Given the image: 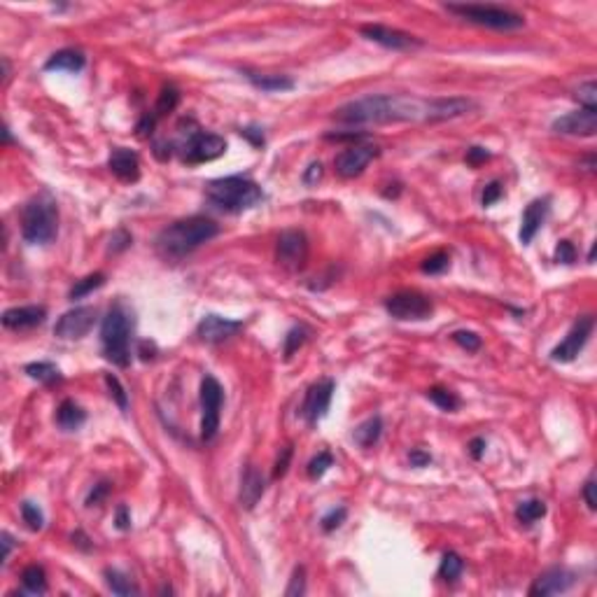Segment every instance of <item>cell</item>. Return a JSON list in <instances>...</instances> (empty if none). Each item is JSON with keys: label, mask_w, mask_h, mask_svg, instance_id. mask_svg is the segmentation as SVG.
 <instances>
[{"label": "cell", "mask_w": 597, "mask_h": 597, "mask_svg": "<svg viewBox=\"0 0 597 597\" xmlns=\"http://www.w3.org/2000/svg\"><path fill=\"white\" fill-rule=\"evenodd\" d=\"M593 327H595L593 315L579 317V320L572 324V329H569V334L565 336V341L550 350V360L560 362V364H567V362L576 360V355L586 348L588 338H590V334H593Z\"/></svg>", "instance_id": "obj_12"}, {"label": "cell", "mask_w": 597, "mask_h": 597, "mask_svg": "<svg viewBox=\"0 0 597 597\" xmlns=\"http://www.w3.org/2000/svg\"><path fill=\"white\" fill-rule=\"evenodd\" d=\"M58 208L49 194L33 196L22 210V236L31 245H47L56 238Z\"/></svg>", "instance_id": "obj_5"}, {"label": "cell", "mask_w": 597, "mask_h": 597, "mask_svg": "<svg viewBox=\"0 0 597 597\" xmlns=\"http://www.w3.org/2000/svg\"><path fill=\"white\" fill-rule=\"evenodd\" d=\"M408 460H411L413 467H427V464L432 462V455L424 453V450H420V448H415V450H411V453H408Z\"/></svg>", "instance_id": "obj_54"}, {"label": "cell", "mask_w": 597, "mask_h": 597, "mask_svg": "<svg viewBox=\"0 0 597 597\" xmlns=\"http://www.w3.org/2000/svg\"><path fill=\"white\" fill-rule=\"evenodd\" d=\"M243 329L241 320H229L222 315H205L196 327V336L205 343H222Z\"/></svg>", "instance_id": "obj_18"}, {"label": "cell", "mask_w": 597, "mask_h": 597, "mask_svg": "<svg viewBox=\"0 0 597 597\" xmlns=\"http://www.w3.org/2000/svg\"><path fill=\"white\" fill-rule=\"evenodd\" d=\"M87 422V411H84L79 404H75L72 399H65L58 404L56 408V424L63 429V432H75L82 424Z\"/></svg>", "instance_id": "obj_23"}, {"label": "cell", "mask_w": 597, "mask_h": 597, "mask_svg": "<svg viewBox=\"0 0 597 597\" xmlns=\"http://www.w3.org/2000/svg\"><path fill=\"white\" fill-rule=\"evenodd\" d=\"M131 245V234H126L124 229H119L115 236H112V241H110V250L112 252H119V250H124V248H129Z\"/></svg>", "instance_id": "obj_51"}, {"label": "cell", "mask_w": 597, "mask_h": 597, "mask_svg": "<svg viewBox=\"0 0 597 597\" xmlns=\"http://www.w3.org/2000/svg\"><path fill=\"white\" fill-rule=\"evenodd\" d=\"M553 131L565 136H595L597 131V110L581 108L567 112L565 117H558L553 122Z\"/></svg>", "instance_id": "obj_16"}, {"label": "cell", "mask_w": 597, "mask_h": 597, "mask_svg": "<svg viewBox=\"0 0 597 597\" xmlns=\"http://www.w3.org/2000/svg\"><path fill=\"white\" fill-rule=\"evenodd\" d=\"M205 198L210 205L224 212H243L264 201V191L257 182L243 175H229L210 180L205 187Z\"/></svg>", "instance_id": "obj_3"}, {"label": "cell", "mask_w": 597, "mask_h": 597, "mask_svg": "<svg viewBox=\"0 0 597 597\" xmlns=\"http://www.w3.org/2000/svg\"><path fill=\"white\" fill-rule=\"evenodd\" d=\"M385 310L395 320H427L434 313V303L420 292L404 289L385 298Z\"/></svg>", "instance_id": "obj_8"}, {"label": "cell", "mask_w": 597, "mask_h": 597, "mask_svg": "<svg viewBox=\"0 0 597 597\" xmlns=\"http://www.w3.org/2000/svg\"><path fill=\"white\" fill-rule=\"evenodd\" d=\"M47 308L45 306H17L3 313V324L8 329H31L45 322Z\"/></svg>", "instance_id": "obj_21"}, {"label": "cell", "mask_w": 597, "mask_h": 597, "mask_svg": "<svg viewBox=\"0 0 597 597\" xmlns=\"http://www.w3.org/2000/svg\"><path fill=\"white\" fill-rule=\"evenodd\" d=\"M108 493H110V483H98V486H94V490H91L89 493V497H87V507H96V504H101L105 497H108Z\"/></svg>", "instance_id": "obj_47"}, {"label": "cell", "mask_w": 597, "mask_h": 597, "mask_svg": "<svg viewBox=\"0 0 597 597\" xmlns=\"http://www.w3.org/2000/svg\"><path fill=\"white\" fill-rule=\"evenodd\" d=\"M448 266H450V257L446 255V252H434V255H429L427 260L420 264L422 273H429V276L443 273Z\"/></svg>", "instance_id": "obj_38"}, {"label": "cell", "mask_w": 597, "mask_h": 597, "mask_svg": "<svg viewBox=\"0 0 597 597\" xmlns=\"http://www.w3.org/2000/svg\"><path fill=\"white\" fill-rule=\"evenodd\" d=\"M334 390H336V383L331 381V378L317 381L308 388L306 399H303V406H301V415L306 417L308 424H317L324 415H327L331 397H334Z\"/></svg>", "instance_id": "obj_14"}, {"label": "cell", "mask_w": 597, "mask_h": 597, "mask_svg": "<svg viewBox=\"0 0 597 597\" xmlns=\"http://www.w3.org/2000/svg\"><path fill=\"white\" fill-rule=\"evenodd\" d=\"M546 516V504L541 500H527L520 502L518 509H516V518H518L523 525H532V523L541 520Z\"/></svg>", "instance_id": "obj_30"}, {"label": "cell", "mask_w": 597, "mask_h": 597, "mask_svg": "<svg viewBox=\"0 0 597 597\" xmlns=\"http://www.w3.org/2000/svg\"><path fill=\"white\" fill-rule=\"evenodd\" d=\"M245 77H248L257 89L269 91V94H276V91H292V89H294V79H292V77H285V75H260V72L245 70Z\"/></svg>", "instance_id": "obj_25"}, {"label": "cell", "mask_w": 597, "mask_h": 597, "mask_svg": "<svg viewBox=\"0 0 597 597\" xmlns=\"http://www.w3.org/2000/svg\"><path fill=\"white\" fill-rule=\"evenodd\" d=\"M327 141H336V143H353V145H360L362 141H367V134H355V131H348V134H327L324 136Z\"/></svg>", "instance_id": "obj_48"}, {"label": "cell", "mask_w": 597, "mask_h": 597, "mask_svg": "<svg viewBox=\"0 0 597 597\" xmlns=\"http://www.w3.org/2000/svg\"><path fill=\"white\" fill-rule=\"evenodd\" d=\"M446 10L476 26H486V29H495V31H516V29H520V26H525V19L520 15H516V12H511L507 8H497V5L450 3L446 5Z\"/></svg>", "instance_id": "obj_6"}, {"label": "cell", "mask_w": 597, "mask_h": 597, "mask_svg": "<svg viewBox=\"0 0 597 597\" xmlns=\"http://www.w3.org/2000/svg\"><path fill=\"white\" fill-rule=\"evenodd\" d=\"M241 136L248 138V141L255 145V148H262V145H264V134H262L260 129H257V126H248V129H241Z\"/></svg>", "instance_id": "obj_53"}, {"label": "cell", "mask_w": 597, "mask_h": 597, "mask_svg": "<svg viewBox=\"0 0 597 597\" xmlns=\"http://www.w3.org/2000/svg\"><path fill=\"white\" fill-rule=\"evenodd\" d=\"M22 583L29 595H42L47 593V576L40 565H29L22 572Z\"/></svg>", "instance_id": "obj_27"}, {"label": "cell", "mask_w": 597, "mask_h": 597, "mask_svg": "<svg viewBox=\"0 0 597 597\" xmlns=\"http://www.w3.org/2000/svg\"><path fill=\"white\" fill-rule=\"evenodd\" d=\"M381 434H383V417L381 415H374L369 420H364L360 427L353 432V439L357 446L362 448H371L381 441Z\"/></svg>", "instance_id": "obj_26"}, {"label": "cell", "mask_w": 597, "mask_h": 597, "mask_svg": "<svg viewBox=\"0 0 597 597\" xmlns=\"http://www.w3.org/2000/svg\"><path fill=\"white\" fill-rule=\"evenodd\" d=\"M105 583H108V588L112 590V593H115V595H122V597H129V595H138V593H141L136 583L131 581L129 576H124L122 572H117V569H105Z\"/></svg>", "instance_id": "obj_29"}, {"label": "cell", "mask_w": 597, "mask_h": 597, "mask_svg": "<svg viewBox=\"0 0 597 597\" xmlns=\"http://www.w3.org/2000/svg\"><path fill=\"white\" fill-rule=\"evenodd\" d=\"M103 285H105V273H91V276L82 278V280H77L75 285H72L70 298H72V301H75V298H82V296L91 294L94 289L103 287Z\"/></svg>", "instance_id": "obj_33"}, {"label": "cell", "mask_w": 597, "mask_h": 597, "mask_svg": "<svg viewBox=\"0 0 597 597\" xmlns=\"http://www.w3.org/2000/svg\"><path fill=\"white\" fill-rule=\"evenodd\" d=\"M322 173H324V170H322V164H320V161H313V164H310L308 168H306V173H303V182H306V184H315V182L322 177Z\"/></svg>", "instance_id": "obj_52"}, {"label": "cell", "mask_w": 597, "mask_h": 597, "mask_svg": "<svg viewBox=\"0 0 597 597\" xmlns=\"http://www.w3.org/2000/svg\"><path fill=\"white\" fill-rule=\"evenodd\" d=\"M105 383H108L110 395L115 397V401L119 404V408L126 411V406H129V397H126V390L122 388V383H119V378H117V376H105Z\"/></svg>", "instance_id": "obj_42"}, {"label": "cell", "mask_w": 597, "mask_h": 597, "mask_svg": "<svg viewBox=\"0 0 597 597\" xmlns=\"http://www.w3.org/2000/svg\"><path fill=\"white\" fill-rule=\"evenodd\" d=\"M303 593H306V569L296 567L294 574H292V579H289L287 590H285V595H287V597H301Z\"/></svg>", "instance_id": "obj_41"}, {"label": "cell", "mask_w": 597, "mask_h": 597, "mask_svg": "<svg viewBox=\"0 0 597 597\" xmlns=\"http://www.w3.org/2000/svg\"><path fill=\"white\" fill-rule=\"evenodd\" d=\"M96 317H98V313H96L94 306H77L72 310H65L54 324V336L63 338V341H77V338H84L91 329H94Z\"/></svg>", "instance_id": "obj_10"}, {"label": "cell", "mask_w": 597, "mask_h": 597, "mask_svg": "<svg viewBox=\"0 0 597 597\" xmlns=\"http://www.w3.org/2000/svg\"><path fill=\"white\" fill-rule=\"evenodd\" d=\"M427 397L429 401L436 404L441 411H455L457 406H460V399H457L455 392H450V390L446 388H429L427 390Z\"/></svg>", "instance_id": "obj_34"}, {"label": "cell", "mask_w": 597, "mask_h": 597, "mask_svg": "<svg viewBox=\"0 0 597 597\" xmlns=\"http://www.w3.org/2000/svg\"><path fill=\"white\" fill-rule=\"evenodd\" d=\"M502 194H504V189H502V184L500 182H490V184H486V189H483V205H493V203H497L502 198Z\"/></svg>", "instance_id": "obj_46"}, {"label": "cell", "mask_w": 597, "mask_h": 597, "mask_svg": "<svg viewBox=\"0 0 597 597\" xmlns=\"http://www.w3.org/2000/svg\"><path fill=\"white\" fill-rule=\"evenodd\" d=\"M490 159V152L486 148H469L467 150V164L469 166H479L483 161H488Z\"/></svg>", "instance_id": "obj_50"}, {"label": "cell", "mask_w": 597, "mask_h": 597, "mask_svg": "<svg viewBox=\"0 0 597 597\" xmlns=\"http://www.w3.org/2000/svg\"><path fill=\"white\" fill-rule=\"evenodd\" d=\"M308 334H310V329L303 327V324H298V327H292V329L287 331V336H285V348H282L285 360H289V357L294 355L296 350L303 346V343H306Z\"/></svg>", "instance_id": "obj_32"}, {"label": "cell", "mask_w": 597, "mask_h": 597, "mask_svg": "<svg viewBox=\"0 0 597 597\" xmlns=\"http://www.w3.org/2000/svg\"><path fill=\"white\" fill-rule=\"evenodd\" d=\"M360 33L367 40H371V42L383 45V47L395 49V51H408V49H415V47H420V45H422V40H417L415 35H411V33L390 29V26H381V24L362 26Z\"/></svg>", "instance_id": "obj_13"}, {"label": "cell", "mask_w": 597, "mask_h": 597, "mask_svg": "<svg viewBox=\"0 0 597 597\" xmlns=\"http://www.w3.org/2000/svg\"><path fill=\"white\" fill-rule=\"evenodd\" d=\"M378 157V148L376 145H350L348 150H343L341 154L336 157V173L341 177H357L364 173V168L374 161Z\"/></svg>", "instance_id": "obj_15"}, {"label": "cell", "mask_w": 597, "mask_h": 597, "mask_svg": "<svg viewBox=\"0 0 597 597\" xmlns=\"http://www.w3.org/2000/svg\"><path fill=\"white\" fill-rule=\"evenodd\" d=\"M329 467H334V457H331V453H327V450H322V453H317L313 460L308 462V476L310 479H322V476L329 472Z\"/></svg>", "instance_id": "obj_36"}, {"label": "cell", "mask_w": 597, "mask_h": 597, "mask_svg": "<svg viewBox=\"0 0 597 597\" xmlns=\"http://www.w3.org/2000/svg\"><path fill=\"white\" fill-rule=\"evenodd\" d=\"M217 234H220V227L215 222L208 220V217L194 215L187 217V220H177L159 231L157 250L166 260H182L189 252L201 248L203 243L212 241Z\"/></svg>", "instance_id": "obj_2"}, {"label": "cell", "mask_w": 597, "mask_h": 597, "mask_svg": "<svg viewBox=\"0 0 597 597\" xmlns=\"http://www.w3.org/2000/svg\"><path fill=\"white\" fill-rule=\"evenodd\" d=\"M177 103H180V91H177L175 87H164L161 94H159V101H157V108H154V115L161 117V115H168V112H173L177 108Z\"/></svg>", "instance_id": "obj_35"}, {"label": "cell", "mask_w": 597, "mask_h": 597, "mask_svg": "<svg viewBox=\"0 0 597 597\" xmlns=\"http://www.w3.org/2000/svg\"><path fill=\"white\" fill-rule=\"evenodd\" d=\"M108 166L122 182H136L138 177H141V159H138L136 152H131L126 148L112 150Z\"/></svg>", "instance_id": "obj_20"}, {"label": "cell", "mask_w": 597, "mask_h": 597, "mask_svg": "<svg viewBox=\"0 0 597 597\" xmlns=\"http://www.w3.org/2000/svg\"><path fill=\"white\" fill-rule=\"evenodd\" d=\"M346 516H348V511L343 509V507L331 509L329 514L322 518V530H324V532H334L336 527H341V523L346 520Z\"/></svg>", "instance_id": "obj_43"}, {"label": "cell", "mask_w": 597, "mask_h": 597, "mask_svg": "<svg viewBox=\"0 0 597 597\" xmlns=\"http://www.w3.org/2000/svg\"><path fill=\"white\" fill-rule=\"evenodd\" d=\"M576 98L583 108H593L597 110V84L590 79V82H583L579 89H576Z\"/></svg>", "instance_id": "obj_40"}, {"label": "cell", "mask_w": 597, "mask_h": 597, "mask_svg": "<svg viewBox=\"0 0 597 597\" xmlns=\"http://www.w3.org/2000/svg\"><path fill=\"white\" fill-rule=\"evenodd\" d=\"M264 490H266V479L262 476L260 469L255 464H248L243 469V476H241V493H238V500H241V507L243 509H255L257 502L262 500Z\"/></svg>", "instance_id": "obj_19"}, {"label": "cell", "mask_w": 597, "mask_h": 597, "mask_svg": "<svg viewBox=\"0 0 597 597\" xmlns=\"http://www.w3.org/2000/svg\"><path fill=\"white\" fill-rule=\"evenodd\" d=\"M276 260L282 269L287 271H301L308 262V238L303 231L287 229L278 236L276 245Z\"/></svg>", "instance_id": "obj_9"}, {"label": "cell", "mask_w": 597, "mask_h": 597, "mask_svg": "<svg viewBox=\"0 0 597 597\" xmlns=\"http://www.w3.org/2000/svg\"><path fill=\"white\" fill-rule=\"evenodd\" d=\"M87 65V56L79 49H61L51 54L45 63V70H65V72H79Z\"/></svg>", "instance_id": "obj_24"}, {"label": "cell", "mask_w": 597, "mask_h": 597, "mask_svg": "<svg viewBox=\"0 0 597 597\" xmlns=\"http://www.w3.org/2000/svg\"><path fill=\"white\" fill-rule=\"evenodd\" d=\"M224 399V390L215 376H205L201 383V439L212 441L220 429V408Z\"/></svg>", "instance_id": "obj_7"}, {"label": "cell", "mask_w": 597, "mask_h": 597, "mask_svg": "<svg viewBox=\"0 0 597 597\" xmlns=\"http://www.w3.org/2000/svg\"><path fill=\"white\" fill-rule=\"evenodd\" d=\"M453 341L457 343V346H462L467 353H476V350H481V336L476 334V331H467V329H460L453 334Z\"/></svg>", "instance_id": "obj_39"}, {"label": "cell", "mask_w": 597, "mask_h": 597, "mask_svg": "<svg viewBox=\"0 0 597 597\" xmlns=\"http://www.w3.org/2000/svg\"><path fill=\"white\" fill-rule=\"evenodd\" d=\"M289 462H292V446H285L280 450V455H278L276 460V467H273V479H282L285 474H287L289 469Z\"/></svg>", "instance_id": "obj_45"}, {"label": "cell", "mask_w": 597, "mask_h": 597, "mask_svg": "<svg viewBox=\"0 0 597 597\" xmlns=\"http://www.w3.org/2000/svg\"><path fill=\"white\" fill-rule=\"evenodd\" d=\"M131 331H134V313L117 301L108 310L101 324V346L105 360L124 369L131 362Z\"/></svg>", "instance_id": "obj_4"}, {"label": "cell", "mask_w": 597, "mask_h": 597, "mask_svg": "<svg viewBox=\"0 0 597 597\" xmlns=\"http://www.w3.org/2000/svg\"><path fill=\"white\" fill-rule=\"evenodd\" d=\"M0 539H3V562H8L10 553H12V546H15V539L10 536V532H3L0 534Z\"/></svg>", "instance_id": "obj_58"}, {"label": "cell", "mask_w": 597, "mask_h": 597, "mask_svg": "<svg viewBox=\"0 0 597 597\" xmlns=\"http://www.w3.org/2000/svg\"><path fill=\"white\" fill-rule=\"evenodd\" d=\"M469 450H472V457H474V460H481L483 453H486V439L476 436V439L469 443Z\"/></svg>", "instance_id": "obj_57"}, {"label": "cell", "mask_w": 597, "mask_h": 597, "mask_svg": "<svg viewBox=\"0 0 597 597\" xmlns=\"http://www.w3.org/2000/svg\"><path fill=\"white\" fill-rule=\"evenodd\" d=\"M22 518H24L26 525L33 530V532H38V530L45 527V516H42V511H40L38 504H33V502H24V504H22Z\"/></svg>", "instance_id": "obj_37"}, {"label": "cell", "mask_w": 597, "mask_h": 597, "mask_svg": "<svg viewBox=\"0 0 597 597\" xmlns=\"http://www.w3.org/2000/svg\"><path fill=\"white\" fill-rule=\"evenodd\" d=\"M154 154H157V159L166 161V159L170 157V143H157L154 145Z\"/></svg>", "instance_id": "obj_59"}, {"label": "cell", "mask_w": 597, "mask_h": 597, "mask_svg": "<svg viewBox=\"0 0 597 597\" xmlns=\"http://www.w3.org/2000/svg\"><path fill=\"white\" fill-rule=\"evenodd\" d=\"M184 164H205L212 159L222 157L227 152V141L217 134H205V131H194L182 148Z\"/></svg>", "instance_id": "obj_11"}, {"label": "cell", "mask_w": 597, "mask_h": 597, "mask_svg": "<svg viewBox=\"0 0 597 597\" xmlns=\"http://www.w3.org/2000/svg\"><path fill=\"white\" fill-rule=\"evenodd\" d=\"M550 210V201L548 198H536L525 208L523 212V224H520V241L523 243H532V238L536 236V231L541 229V224L546 222Z\"/></svg>", "instance_id": "obj_22"}, {"label": "cell", "mask_w": 597, "mask_h": 597, "mask_svg": "<svg viewBox=\"0 0 597 597\" xmlns=\"http://www.w3.org/2000/svg\"><path fill=\"white\" fill-rule=\"evenodd\" d=\"M462 569H464V562H462V558L457 553H453V550H448L446 555H443L441 558V565H439V576L443 581H448V583H453V581H457L460 579V574H462Z\"/></svg>", "instance_id": "obj_31"}, {"label": "cell", "mask_w": 597, "mask_h": 597, "mask_svg": "<svg viewBox=\"0 0 597 597\" xmlns=\"http://www.w3.org/2000/svg\"><path fill=\"white\" fill-rule=\"evenodd\" d=\"M574 574L565 567H550L543 574H539V579L532 583L530 588V595L532 597H546V595H560L574 586Z\"/></svg>", "instance_id": "obj_17"}, {"label": "cell", "mask_w": 597, "mask_h": 597, "mask_svg": "<svg viewBox=\"0 0 597 597\" xmlns=\"http://www.w3.org/2000/svg\"><path fill=\"white\" fill-rule=\"evenodd\" d=\"M555 262L560 264H574L576 262V248L569 241H560L555 248Z\"/></svg>", "instance_id": "obj_44"}, {"label": "cell", "mask_w": 597, "mask_h": 597, "mask_svg": "<svg viewBox=\"0 0 597 597\" xmlns=\"http://www.w3.org/2000/svg\"><path fill=\"white\" fill-rule=\"evenodd\" d=\"M583 500H586V504H588V509H590V511H595V509H597L595 481H593V479H588V481H586V486H583Z\"/></svg>", "instance_id": "obj_55"}, {"label": "cell", "mask_w": 597, "mask_h": 597, "mask_svg": "<svg viewBox=\"0 0 597 597\" xmlns=\"http://www.w3.org/2000/svg\"><path fill=\"white\" fill-rule=\"evenodd\" d=\"M26 374H29L33 381L45 383V385H51V383L61 381V371H58L56 364H51V362H33L26 367Z\"/></svg>", "instance_id": "obj_28"}, {"label": "cell", "mask_w": 597, "mask_h": 597, "mask_svg": "<svg viewBox=\"0 0 597 597\" xmlns=\"http://www.w3.org/2000/svg\"><path fill=\"white\" fill-rule=\"evenodd\" d=\"M474 110L469 98H417L408 94H376L350 101L334 110L343 124H390V122H446Z\"/></svg>", "instance_id": "obj_1"}, {"label": "cell", "mask_w": 597, "mask_h": 597, "mask_svg": "<svg viewBox=\"0 0 597 597\" xmlns=\"http://www.w3.org/2000/svg\"><path fill=\"white\" fill-rule=\"evenodd\" d=\"M117 527L122 530V532H126V530L131 527V516H129V509L124 507H117Z\"/></svg>", "instance_id": "obj_56"}, {"label": "cell", "mask_w": 597, "mask_h": 597, "mask_svg": "<svg viewBox=\"0 0 597 597\" xmlns=\"http://www.w3.org/2000/svg\"><path fill=\"white\" fill-rule=\"evenodd\" d=\"M154 126H157V115H143V119L136 126V131H138V136H141V138H148V136H152Z\"/></svg>", "instance_id": "obj_49"}]
</instances>
